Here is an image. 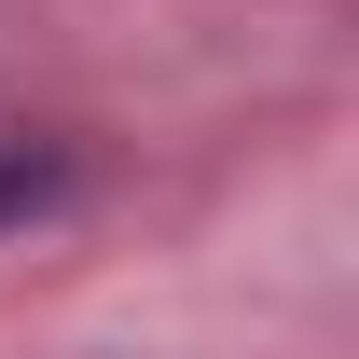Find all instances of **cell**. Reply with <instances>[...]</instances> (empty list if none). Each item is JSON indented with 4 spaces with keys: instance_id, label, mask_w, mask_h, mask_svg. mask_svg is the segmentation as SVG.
Here are the masks:
<instances>
[{
    "instance_id": "cell-1",
    "label": "cell",
    "mask_w": 359,
    "mask_h": 359,
    "mask_svg": "<svg viewBox=\"0 0 359 359\" xmlns=\"http://www.w3.org/2000/svg\"><path fill=\"white\" fill-rule=\"evenodd\" d=\"M42 194H55V166H42V152H14V166H0V208H42Z\"/></svg>"
}]
</instances>
